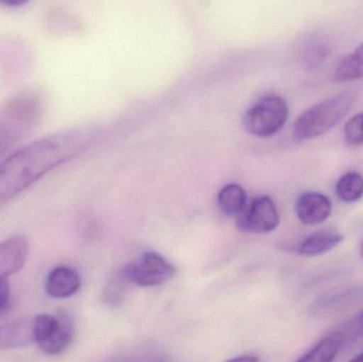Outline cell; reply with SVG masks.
Segmentation results:
<instances>
[{
	"label": "cell",
	"instance_id": "obj_1",
	"mask_svg": "<svg viewBox=\"0 0 363 362\" xmlns=\"http://www.w3.org/2000/svg\"><path fill=\"white\" fill-rule=\"evenodd\" d=\"M97 136L94 128L55 132L13 151L0 163V205L21 195L48 172L86 150Z\"/></svg>",
	"mask_w": 363,
	"mask_h": 362
},
{
	"label": "cell",
	"instance_id": "obj_2",
	"mask_svg": "<svg viewBox=\"0 0 363 362\" xmlns=\"http://www.w3.org/2000/svg\"><path fill=\"white\" fill-rule=\"evenodd\" d=\"M45 99L38 91L17 94L0 106V163L40 123Z\"/></svg>",
	"mask_w": 363,
	"mask_h": 362
},
{
	"label": "cell",
	"instance_id": "obj_3",
	"mask_svg": "<svg viewBox=\"0 0 363 362\" xmlns=\"http://www.w3.org/2000/svg\"><path fill=\"white\" fill-rule=\"evenodd\" d=\"M355 99V94L345 91L311 106L294 123V138L304 142L328 133L349 114Z\"/></svg>",
	"mask_w": 363,
	"mask_h": 362
},
{
	"label": "cell",
	"instance_id": "obj_4",
	"mask_svg": "<svg viewBox=\"0 0 363 362\" xmlns=\"http://www.w3.org/2000/svg\"><path fill=\"white\" fill-rule=\"evenodd\" d=\"M289 108L284 98L277 95L266 96L247 108L243 116V125L252 135L270 137L287 123Z\"/></svg>",
	"mask_w": 363,
	"mask_h": 362
},
{
	"label": "cell",
	"instance_id": "obj_5",
	"mask_svg": "<svg viewBox=\"0 0 363 362\" xmlns=\"http://www.w3.org/2000/svg\"><path fill=\"white\" fill-rule=\"evenodd\" d=\"M33 342L49 355L63 353L74 337V325L67 316L38 315L32 321Z\"/></svg>",
	"mask_w": 363,
	"mask_h": 362
},
{
	"label": "cell",
	"instance_id": "obj_6",
	"mask_svg": "<svg viewBox=\"0 0 363 362\" xmlns=\"http://www.w3.org/2000/svg\"><path fill=\"white\" fill-rule=\"evenodd\" d=\"M121 273L129 284L147 288L161 286L172 280L176 268L159 253L146 252L140 261L123 267Z\"/></svg>",
	"mask_w": 363,
	"mask_h": 362
},
{
	"label": "cell",
	"instance_id": "obj_7",
	"mask_svg": "<svg viewBox=\"0 0 363 362\" xmlns=\"http://www.w3.org/2000/svg\"><path fill=\"white\" fill-rule=\"evenodd\" d=\"M237 227L251 234H268L279 225L277 204L269 196H259L247 202L245 210L236 217Z\"/></svg>",
	"mask_w": 363,
	"mask_h": 362
},
{
	"label": "cell",
	"instance_id": "obj_8",
	"mask_svg": "<svg viewBox=\"0 0 363 362\" xmlns=\"http://www.w3.org/2000/svg\"><path fill=\"white\" fill-rule=\"evenodd\" d=\"M30 242L25 236L14 235L0 242V278H8L23 269Z\"/></svg>",
	"mask_w": 363,
	"mask_h": 362
},
{
	"label": "cell",
	"instance_id": "obj_9",
	"mask_svg": "<svg viewBox=\"0 0 363 362\" xmlns=\"http://www.w3.org/2000/svg\"><path fill=\"white\" fill-rule=\"evenodd\" d=\"M332 201L323 193L308 191L302 193L296 202V214L305 225L324 222L332 214Z\"/></svg>",
	"mask_w": 363,
	"mask_h": 362
},
{
	"label": "cell",
	"instance_id": "obj_10",
	"mask_svg": "<svg viewBox=\"0 0 363 362\" xmlns=\"http://www.w3.org/2000/svg\"><path fill=\"white\" fill-rule=\"evenodd\" d=\"M81 288V278L77 270L60 266L49 273L46 290L55 299H66L76 295Z\"/></svg>",
	"mask_w": 363,
	"mask_h": 362
},
{
	"label": "cell",
	"instance_id": "obj_11",
	"mask_svg": "<svg viewBox=\"0 0 363 362\" xmlns=\"http://www.w3.org/2000/svg\"><path fill=\"white\" fill-rule=\"evenodd\" d=\"M345 236L333 230H322L305 238L298 246L296 252L305 257H315L325 254L340 246Z\"/></svg>",
	"mask_w": 363,
	"mask_h": 362
},
{
	"label": "cell",
	"instance_id": "obj_12",
	"mask_svg": "<svg viewBox=\"0 0 363 362\" xmlns=\"http://www.w3.org/2000/svg\"><path fill=\"white\" fill-rule=\"evenodd\" d=\"M33 342L32 321L17 320L0 325V350L19 348Z\"/></svg>",
	"mask_w": 363,
	"mask_h": 362
},
{
	"label": "cell",
	"instance_id": "obj_13",
	"mask_svg": "<svg viewBox=\"0 0 363 362\" xmlns=\"http://www.w3.org/2000/svg\"><path fill=\"white\" fill-rule=\"evenodd\" d=\"M345 342L340 332L330 334L296 362H334Z\"/></svg>",
	"mask_w": 363,
	"mask_h": 362
},
{
	"label": "cell",
	"instance_id": "obj_14",
	"mask_svg": "<svg viewBox=\"0 0 363 362\" xmlns=\"http://www.w3.org/2000/svg\"><path fill=\"white\" fill-rule=\"evenodd\" d=\"M217 203L224 215L237 217L247 206V193L240 185H225L218 193Z\"/></svg>",
	"mask_w": 363,
	"mask_h": 362
},
{
	"label": "cell",
	"instance_id": "obj_15",
	"mask_svg": "<svg viewBox=\"0 0 363 362\" xmlns=\"http://www.w3.org/2000/svg\"><path fill=\"white\" fill-rule=\"evenodd\" d=\"M363 78V43L341 60L335 72L338 82H352Z\"/></svg>",
	"mask_w": 363,
	"mask_h": 362
},
{
	"label": "cell",
	"instance_id": "obj_16",
	"mask_svg": "<svg viewBox=\"0 0 363 362\" xmlns=\"http://www.w3.org/2000/svg\"><path fill=\"white\" fill-rule=\"evenodd\" d=\"M336 193L345 203H353L363 197V176L357 171H350L339 179Z\"/></svg>",
	"mask_w": 363,
	"mask_h": 362
},
{
	"label": "cell",
	"instance_id": "obj_17",
	"mask_svg": "<svg viewBox=\"0 0 363 362\" xmlns=\"http://www.w3.org/2000/svg\"><path fill=\"white\" fill-rule=\"evenodd\" d=\"M165 359L157 349L142 348L112 357L106 362H163Z\"/></svg>",
	"mask_w": 363,
	"mask_h": 362
},
{
	"label": "cell",
	"instance_id": "obj_18",
	"mask_svg": "<svg viewBox=\"0 0 363 362\" xmlns=\"http://www.w3.org/2000/svg\"><path fill=\"white\" fill-rule=\"evenodd\" d=\"M345 142L351 146L363 145V113L352 117L345 128Z\"/></svg>",
	"mask_w": 363,
	"mask_h": 362
},
{
	"label": "cell",
	"instance_id": "obj_19",
	"mask_svg": "<svg viewBox=\"0 0 363 362\" xmlns=\"http://www.w3.org/2000/svg\"><path fill=\"white\" fill-rule=\"evenodd\" d=\"M125 284H129L125 280L121 273L117 276L112 281V283L108 285L106 291H104V301L106 303L111 304L112 306H116L123 301V295L125 293Z\"/></svg>",
	"mask_w": 363,
	"mask_h": 362
},
{
	"label": "cell",
	"instance_id": "obj_20",
	"mask_svg": "<svg viewBox=\"0 0 363 362\" xmlns=\"http://www.w3.org/2000/svg\"><path fill=\"white\" fill-rule=\"evenodd\" d=\"M328 55V48L325 44L318 42L317 44L311 45L306 51V62L311 67L321 64L326 59Z\"/></svg>",
	"mask_w": 363,
	"mask_h": 362
},
{
	"label": "cell",
	"instance_id": "obj_21",
	"mask_svg": "<svg viewBox=\"0 0 363 362\" xmlns=\"http://www.w3.org/2000/svg\"><path fill=\"white\" fill-rule=\"evenodd\" d=\"M342 334L345 339L347 338H351V339H355V338L360 337L363 335V310L359 314L356 315L354 318L347 322V327H345V331L340 332Z\"/></svg>",
	"mask_w": 363,
	"mask_h": 362
},
{
	"label": "cell",
	"instance_id": "obj_22",
	"mask_svg": "<svg viewBox=\"0 0 363 362\" xmlns=\"http://www.w3.org/2000/svg\"><path fill=\"white\" fill-rule=\"evenodd\" d=\"M11 290L8 278H0V315L6 312L10 305Z\"/></svg>",
	"mask_w": 363,
	"mask_h": 362
},
{
	"label": "cell",
	"instance_id": "obj_23",
	"mask_svg": "<svg viewBox=\"0 0 363 362\" xmlns=\"http://www.w3.org/2000/svg\"><path fill=\"white\" fill-rule=\"evenodd\" d=\"M226 362H259V359L253 355H243V356L235 357Z\"/></svg>",
	"mask_w": 363,
	"mask_h": 362
},
{
	"label": "cell",
	"instance_id": "obj_24",
	"mask_svg": "<svg viewBox=\"0 0 363 362\" xmlns=\"http://www.w3.org/2000/svg\"><path fill=\"white\" fill-rule=\"evenodd\" d=\"M26 4H27V1H23V0H6V1H0V4L8 6V8H21V6H25Z\"/></svg>",
	"mask_w": 363,
	"mask_h": 362
},
{
	"label": "cell",
	"instance_id": "obj_25",
	"mask_svg": "<svg viewBox=\"0 0 363 362\" xmlns=\"http://www.w3.org/2000/svg\"><path fill=\"white\" fill-rule=\"evenodd\" d=\"M350 362H363V353L356 356L355 358L352 359Z\"/></svg>",
	"mask_w": 363,
	"mask_h": 362
},
{
	"label": "cell",
	"instance_id": "obj_26",
	"mask_svg": "<svg viewBox=\"0 0 363 362\" xmlns=\"http://www.w3.org/2000/svg\"><path fill=\"white\" fill-rule=\"evenodd\" d=\"M360 254H362L363 259V242L362 244V247H360Z\"/></svg>",
	"mask_w": 363,
	"mask_h": 362
},
{
	"label": "cell",
	"instance_id": "obj_27",
	"mask_svg": "<svg viewBox=\"0 0 363 362\" xmlns=\"http://www.w3.org/2000/svg\"><path fill=\"white\" fill-rule=\"evenodd\" d=\"M163 362H174V361H167V359H165V361H164Z\"/></svg>",
	"mask_w": 363,
	"mask_h": 362
}]
</instances>
